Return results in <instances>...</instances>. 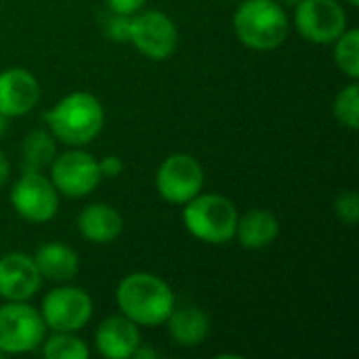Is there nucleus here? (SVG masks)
Wrapping results in <instances>:
<instances>
[{
	"label": "nucleus",
	"instance_id": "nucleus-12",
	"mask_svg": "<svg viewBox=\"0 0 359 359\" xmlns=\"http://www.w3.org/2000/svg\"><path fill=\"white\" fill-rule=\"evenodd\" d=\"M42 286V276L32 255L6 252L0 257V299L29 301Z\"/></svg>",
	"mask_w": 359,
	"mask_h": 359
},
{
	"label": "nucleus",
	"instance_id": "nucleus-21",
	"mask_svg": "<svg viewBox=\"0 0 359 359\" xmlns=\"http://www.w3.org/2000/svg\"><path fill=\"white\" fill-rule=\"evenodd\" d=\"M42 355L46 359H86L88 347L78 332H53L42 341Z\"/></svg>",
	"mask_w": 359,
	"mask_h": 359
},
{
	"label": "nucleus",
	"instance_id": "nucleus-25",
	"mask_svg": "<svg viewBox=\"0 0 359 359\" xmlns=\"http://www.w3.org/2000/svg\"><path fill=\"white\" fill-rule=\"evenodd\" d=\"M99 162V170H101V177L103 179H116L118 175H122L124 170V162L116 156V154H109V156H103Z\"/></svg>",
	"mask_w": 359,
	"mask_h": 359
},
{
	"label": "nucleus",
	"instance_id": "nucleus-8",
	"mask_svg": "<svg viewBox=\"0 0 359 359\" xmlns=\"http://www.w3.org/2000/svg\"><path fill=\"white\" fill-rule=\"evenodd\" d=\"M156 189L168 204H187L204 191V168L200 160L185 151L166 156L156 170Z\"/></svg>",
	"mask_w": 359,
	"mask_h": 359
},
{
	"label": "nucleus",
	"instance_id": "nucleus-31",
	"mask_svg": "<svg viewBox=\"0 0 359 359\" xmlns=\"http://www.w3.org/2000/svg\"><path fill=\"white\" fill-rule=\"evenodd\" d=\"M345 2H347L349 6H353V8H358L359 6V0H345Z\"/></svg>",
	"mask_w": 359,
	"mask_h": 359
},
{
	"label": "nucleus",
	"instance_id": "nucleus-6",
	"mask_svg": "<svg viewBox=\"0 0 359 359\" xmlns=\"http://www.w3.org/2000/svg\"><path fill=\"white\" fill-rule=\"evenodd\" d=\"M48 170V179L53 181L57 194L72 200L90 196L103 179L97 158L82 147H72L57 154Z\"/></svg>",
	"mask_w": 359,
	"mask_h": 359
},
{
	"label": "nucleus",
	"instance_id": "nucleus-13",
	"mask_svg": "<svg viewBox=\"0 0 359 359\" xmlns=\"http://www.w3.org/2000/svg\"><path fill=\"white\" fill-rule=\"evenodd\" d=\"M40 82L25 67H6L0 72V111L6 118H21L40 101Z\"/></svg>",
	"mask_w": 359,
	"mask_h": 359
},
{
	"label": "nucleus",
	"instance_id": "nucleus-3",
	"mask_svg": "<svg viewBox=\"0 0 359 359\" xmlns=\"http://www.w3.org/2000/svg\"><path fill=\"white\" fill-rule=\"evenodd\" d=\"M231 23L236 38L259 53L280 48L290 34L288 13L276 0H240Z\"/></svg>",
	"mask_w": 359,
	"mask_h": 359
},
{
	"label": "nucleus",
	"instance_id": "nucleus-15",
	"mask_svg": "<svg viewBox=\"0 0 359 359\" xmlns=\"http://www.w3.org/2000/svg\"><path fill=\"white\" fill-rule=\"evenodd\" d=\"M76 225L80 236L93 244H109L118 240L120 233L124 231L122 215L105 202H95L84 206L78 215Z\"/></svg>",
	"mask_w": 359,
	"mask_h": 359
},
{
	"label": "nucleus",
	"instance_id": "nucleus-32",
	"mask_svg": "<svg viewBox=\"0 0 359 359\" xmlns=\"http://www.w3.org/2000/svg\"><path fill=\"white\" fill-rule=\"evenodd\" d=\"M0 358H4V353H2V351H0Z\"/></svg>",
	"mask_w": 359,
	"mask_h": 359
},
{
	"label": "nucleus",
	"instance_id": "nucleus-5",
	"mask_svg": "<svg viewBox=\"0 0 359 359\" xmlns=\"http://www.w3.org/2000/svg\"><path fill=\"white\" fill-rule=\"evenodd\" d=\"M44 337V320L27 301H6L0 307V351L4 355L32 353L40 349Z\"/></svg>",
	"mask_w": 359,
	"mask_h": 359
},
{
	"label": "nucleus",
	"instance_id": "nucleus-17",
	"mask_svg": "<svg viewBox=\"0 0 359 359\" xmlns=\"http://www.w3.org/2000/svg\"><path fill=\"white\" fill-rule=\"evenodd\" d=\"M280 236V221L267 208H252L238 217L236 238L246 250H263Z\"/></svg>",
	"mask_w": 359,
	"mask_h": 359
},
{
	"label": "nucleus",
	"instance_id": "nucleus-22",
	"mask_svg": "<svg viewBox=\"0 0 359 359\" xmlns=\"http://www.w3.org/2000/svg\"><path fill=\"white\" fill-rule=\"evenodd\" d=\"M332 111L337 122L343 128L349 130H358L359 128V84L358 80H351L349 86H345L343 90L337 93L334 103H332Z\"/></svg>",
	"mask_w": 359,
	"mask_h": 359
},
{
	"label": "nucleus",
	"instance_id": "nucleus-29",
	"mask_svg": "<svg viewBox=\"0 0 359 359\" xmlns=\"http://www.w3.org/2000/svg\"><path fill=\"white\" fill-rule=\"evenodd\" d=\"M8 120H11V118H6V116L0 111V139H2V137L6 135V130H8Z\"/></svg>",
	"mask_w": 359,
	"mask_h": 359
},
{
	"label": "nucleus",
	"instance_id": "nucleus-19",
	"mask_svg": "<svg viewBox=\"0 0 359 359\" xmlns=\"http://www.w3.org/2000/svg\"><path fill=\"white\" fill-rule=\"evenodd\" d=\"M57 156V139L46 128L32 130L21 143V172H42Z\"/></svg>",
	"mask_w": 359,
	"mask_h": 359
},
{
	"label": "nucleus",
	"instance_id": "nucleus-23",
	"mask_svg": "<svg viewBox=\"0 0 359 359\" xmlns=\"http://www.w3.org/2000/svg\"><path fill=\"white\" fill-rule=\"evenodd\" d=\"M334 215L343 225H358L359 221V196L355 189H345L334 200Z\"/></svg>",
	"mask_w": 359,
	"mask_h": 359
},
{
	"label": "nucleus",
	"instance_id": "nucleus-27",
	"mask_svg": "<svg viewBox=\"0 0 359 359\" xmlns=\"http://www.w3.org/2000/svg\"><path fill=\"white\" fill-rule=\"evenodd\" d=\"M8 177H11V164H8V160H6L4 151L0 149V189L6 185Z\"/></svg>",
	"mask_w": 359,
	"mask_h": 359
},
{
	"label": "nucleus",
	"instance_id": "nucleus-1",
	"mask_svg": "<svg viewBox=\"0 0 359 359\" xmlns=\"http://www.w3.org/2000/svg\"><path fill=\"white\" fill-rule=\"evenodd\" d=\"M46 128L67 147H84L93 143L105 126V109L88 90H74L61 97L46 114Z\"/></svg>",
	"mask_w": 359,
	"mask_h": 359
},
{
	"label": "nucleus",
	"instance_id": "nucleus-14",
	"mask_svg": "<svg viewBox=\"0 0 359 359\" xmlns=\"http://www.w3.org/2000/svg\"><path fill=\"white\" fill-rule=\"evenodd\" d=\"M141 345V330L126 316H109L95 330V347L105 359H133Z\"/></svg>",
	"mask_w": 359,
	"mask_h": 359
},
{
	"label": "nucleus",
	"instance_id": "nucleus-9",
	"mask_svg": "<svg viewBox=\"0 0 359 359\" xmlns=\"http://www.w3.org/2000/svg\"><path fill=\"white\" fill-rule=\"evenodd\" d=\"M40 316L46 330L53 332H80L93 318V299L80 286H57L40 305Z\"/></svg>",
	"mask_w": 359,
	"mask_h": 359
},
{
	"label": "nucleus",
	"instance_id": "nucleus-11",
	"mask_svg": "<svg viewBox=\"0 0 359 359\" xmlns=\"http://www.w3.org/2000/svg\"><path fill=\"white\" fill-rule=\"evenodd\" d=\"M13 210L27 223H48L59 212V194L42 172H21L11 187Z\"/></svg>",
	"mask_w": 359,
	"mask_h": 359
},
{
	"label": "nucleus",
	"instance_id": "nucleus-30",
	"mask_svg": "<svg viewBox=\"0 0 359 359\" xmlns=\"http://www.w3.org/2000/svg\"><path fill=\"white\" fill-rule=\"evenodd\" d=\"M276 2H280V4H282L284 8H294V6H297V4H299L301 0H276Z\"/></svg>",
	"mask_w": 359,
	"mask_h": 359
},
{
	"label": "nucleus",
	"instance_id": "nucleus-7",
	"mask_svg": "<svg viewBox=\"0 0 359 359\" xmlns=\"http://www.w3.org/2000/svg\"><path fill=\"white\" fill-rule=\"evenodd\" d=\"M128 42L151 61H166L179 46L177 23L162 11L141 8L130 17Z\"/></svg>",
	"mask_w": 359,
	"mask_h": 359
},
{
	"label": "nucleus",
	"instance_id": "nucleus-26",
	"mask_svg": "<svg viewBox=\"0 0 359 359\" xmlns=\"http://www.w3.org/2000/svg\"><path fill=\"white\" fill-rule=\"evenodd\" d=\"M145 4H147V0H105L107 11H114V13H120V15H128V17L139 13Z\"/></svg>",
	"mask_w": 359,
	"mask_h": 359
},
{
	"label": "nucleus",
	"instance_id": "nucleus-20",
	"mask_svg": "<svg viewBox=\"0 0 359 359\" xmlns=\"http://www.w3.org/2000/svg\"><path fill=\"white\" fill-rule=\"evenodd\" d=\"M332 55L337 67L349 78L359 80V29L347 27L334 42H332Z\"/></svg>",
	"mask_w": 359,
	"mask_h": 359
},
{
	"label": "nucleus",
	"instance_id": "nucleus-16",
	"mask_svg": "<svg viewBox=\"0 0 359 359\" xmlns=\"http://www.w3.org/2000/svg\"><path fill=\"white\" fill-rule=\"evenodd\" d=\"M32 257L42 280H48L55 284H67L80 271L78 252L63 242H46Z\"/></svg>",
	"mask_w": 359,
	"mask_h": 359
},
{
	"label": "nucleus",
	"instance_id": "nucleus-24",
	"mask_svg": "<svg viewBox=\"0 0 359 359\" xmlns=\"http://www.w3.org/2000/svg\"><path fill=\"white\" fill-rule=\"evenodd\" d=\"M103 29H105V36L109 40H114V42H128L130 17L109 11L107 19L103 21Z\"/></svg>",
	"mask_w": 359,
	"mask_h": 359
},
{
	"label": "nucleus",
	"instance_id": "nucleus-18",
	"mask_svg": "<svg viewBox=\"0 0 359 359\" xmlns=\"http://www.w3.org/2000/svg\"><path fill=\"white\" fill-rule=\"evenodd\" d=\"M168 337L179 347H198L206 341L210 332V320L204 309L196 305L175 307L164 322Z\"/></svg>",
	"mask_w": 359,
	"mask_h": 359
},
{
	"label": "nucleus",
	"instance_id": "nucleus-28",
	"mask_svg": "<svg viewBox=\"0 0 359 359\" xmlns=\"http://www.w3.org/2000/svg\"><path fill=\"white\" fill-rule=\"evenodd\" d=\"M158 358V351L156 349H149V347H145L143 343L137 347V351L133 353V359H156Z\"/></svg>",
	"mask_w": 359,
	"mask_h": 359
},
{
	"label": "nucleus",
	"instance_id": "nucleus-10",
	"mask_svg": "<svg viewBox=\"0 0 359 359\" xmlns=\"http://www.w3.org/2000/svg\"><path fill=\"white\" fill-rule=\"evenodd\" d=\"M294 27L311 44H332L347 27V11L339 0H301L294 6Z\"/></svg>",
	"mask_w": 359,
	"mask_h": 359
},
{
	"label": "nucleus",
	"instance_id": "nucleus-2",
	"mask_svg": "<svg viewBox=\"0 0 359 359\" xmlns=\"http://www.w3.org/2000/svg\"><path fill=\"white\" fill-rule=\"evenodd\" d=\"M116 305L137 326H164L175 309V292L166 280L149 271H135L120 280L116 288Z\"/></svg>",
	"mask_w": 359,
	"mask_h": 359
},
{
	"label": "nucleus",
	"instance_id": "nucleus-4",
	"mask_svg": "<svg viewBox=\"0 0 359 359\" xmlns=\"http://www.w3.org/2000/svg\"><path fill=\"white\" fill-rule=\"evenodd\" d=\"M238 208L236 204L221 194L200 191L187 204H183L181 221L196 240L212 246L227 244L236 238L238 227Z\"/></svg>",
	"mask_w": 359,
	"mask_h": 359
}]
</instances>
